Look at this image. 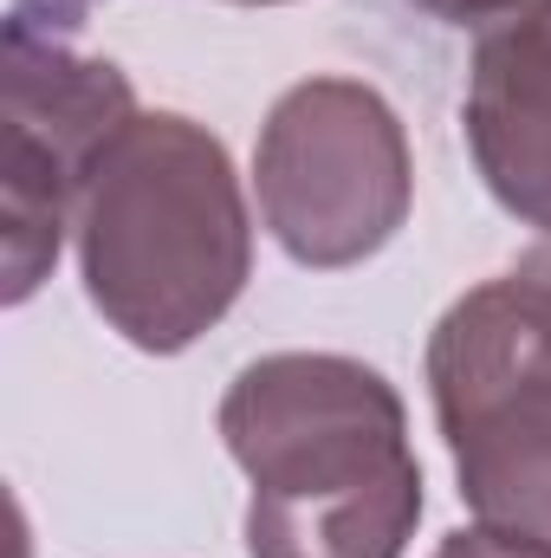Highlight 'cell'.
Instances as JSON below:
<instances>
[{
	"instance_id": "6da1fadb",
	"label": "cell",
	"mask_w": 551,
	"mask_h": 558,
	"mask_svg": "<svg viewBox=\"0 0 551 558\" xmlns=\"http://www.w3.org/2000/svg\"><path fill=\"white\" fill-rule=\"evenodd\" d=\"M221 441L254 487L247 558H403L415 539L409 416L364 357H254L221 397Z\"/></svg>"
},
{
	"instance_id": "7a4b0ae2",
	"label": "cell",
	"mask_w": 551,
	"mask_h": 558,
	"mask_svg": "<svg viewBox=\"0 0 551 558\" xmlns=\"http://www.w3.org/2000/svg\"><path fill=\"white\" fill-rule=\"evenodd\" d=\"M78 274L137 351H188L254 274L234 156L175 111H137L98 156L78 202Z\"/></svg>"
},
{
	"instance_id": "3957f363",
	"label": "cell",
	"mask_w": 551,
	"mask_h": 558,
	"mask_svg": "<svg viewBox=\"0 0 551 558\" xmlns=\"http://www.w3.org/2000/svg\"><path fill=\"white\" fill-rule=\"evenodd\" d=\"M428 397L461 500L551 539V279L519 267L461 292L428 338Z\"/></svg>"
},
{
	"instance_id": "277c9868",
	"label": "cell",
	"mask_w": 551,
	"mask_h": 558,
	"mask_svg": "<svg viewBox=\"0 0 551 558\" xmlns=\"http://www.w3.org/2000/svg\"><path fill=\"white\" fill-rule=\"evenodd\" d=\"M254 189L267 234L298 267H357L409 221L415 162L403 118L364 78H305L260 124Z\"/></svg>"
},
{
	"instance_id": "5b68a950",
	"label": "cell",
	"mask_w": 551,
	"mask_h": 558,
	"mask_svg": "<svg viewBox=\"0 0 551 558\" xmlns=\"http://www.w3.org/2000/svg\"><path fill=\"white\" fill-rule=\"evenodd\" d=\"M137 118V92L111 59L72 52L59 33L7 20L0 39V260L7 305L52 274L78 228L85 182L111 137Z\"/></svg>"
},
{
	"instance_id": "8992f818",
	"label": "cell",
	"mask_w": 551,
	"mask_h": 558,
	"mask_svg": "<svg viewBox=\"0 0 551 558\" xmlns=\"http://www.w3.org/2000/svg\"><path fill=\"white\" fill-rule=\"evenodd\" d=\"M461 131L493 202L551 247V0H526L480 26Z\"/></svg>"
},
{
	"instance_id": "52a82bcc",
	"label": "cell",
	"mask_w": 551,
	"mask_h": 558,
	"mask_svg": "<svg viewBox=\"0 0 551 558\" xmlns=\"http://www.w3.org/2000/svg\"><path fill=\"white\" fill-rule=\"evenodd\" d=\"M434 558H551V539H532V533H506V526H467V533H448Z\"/></svg>"
},
{
	"instance_id": "ba28073f",
	"label": "cell",
	"mask_w": 551,
	"mask_h": 558,
	"mask_svg": "<svg viewBox=\"0 0 551 558\" xmlns=\"http://www.w3.org/2000/svg\"><path fill=\"white\" fill-rule=\"evenodd\" d=\"M91 7H98V0H13V20H26V26H39V33H65V26H78Z\"/></svg>"
},
{
	"instance_id": "9c48e42d",
	"label": "cell",
	"mask_w": 551,
	"mask_h": 558,
	"mask_svg": "<svg viewBox=\"0 0 551 558\" xmlns=\"http://www.w3.org/2000/svg\"><path fill=\"white\" fill-rule=\"evenodd\" d=\"M409 7L434 13V20H454V26H493L500 13H513L526 0H409Z\"/></svg>"
},
{
	"instance_id": "30bf717a",
	"label": "cell",
	"mask_w": 551,
	"mask_h": 558,
	"mask_svg": "<svg viewBox=\"0 0 551 558\" xmlns=\"http://www.w3.org/2000/svg\"><path fill=\"white\" fill-rule=\"evenodd\" d=\"M241 7H279V0H241Z\"/></svg>"
},
{
	"instance_id": "8fae6325",
	"label": "cell",
	"mask_w": 551,
	"mask_h": 558,
	"mask_svg": "<svg viewBox=\"0 0 551 558\" xmlns=\"http://www.w3.org/2000/svg\"><path fill=\"white\" fill-rule=\"evenodd\" d=\"M532 274H539V267H532ZM546 279H551V274H546Z\"/></svg>"
}]
</instances>
